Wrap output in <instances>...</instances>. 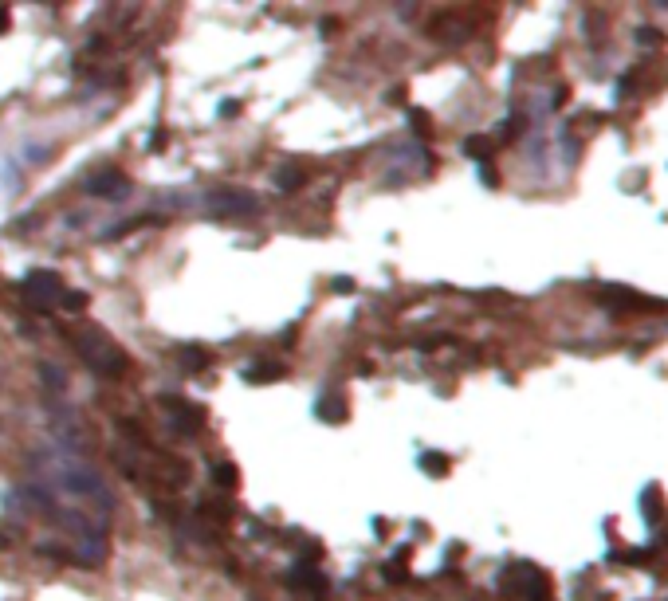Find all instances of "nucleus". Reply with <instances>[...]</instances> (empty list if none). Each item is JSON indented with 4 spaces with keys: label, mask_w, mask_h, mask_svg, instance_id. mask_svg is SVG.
<instances>
[{
    "label": "nucleus",
    "mask_w": 668,
    "mask_h": 601,
    "mask_svg": "<svg viewBox=\"0 0 668 601\" xmlns=\"http://www.w3.org/2000/svg\"><path fill=\"white\" fill-rule=\"evenodd\" d=\"M425 468H429V472H444L449 460H444V456H425Z\"/></svg>",
    "instance_id": "obj_16"
},
{
    "label": "nucleus",
    "mask_w": 668,
    "mask_h": 601,
    "mask_svg": "<svg viewBox=\"0 0 668 601\" xmlns=\"http://www.w3.org/2000/svg\"><path fill=\"white\" fill-rule=\"evenodd\" d=\"M157 405H162L165 425L174 428V432H181V437H193L205 420L201 405H189V401H181V397H165V401H157Z\"/></svg>",
    "instance_id": "obj_5"
},
{
    "label": "nucleus",
    "mask_w": 668,
    "mask_h": 601,
    "mask_svg": "<svg viewBox=\"0 0 668 601\" xmlns=\"http://www.w3.org/2000/svg\"><path fill=\"white\" fill-rule=\"evenodd\" d=\"M181 362L185 365H209V354H205V350H181Z\"/></svg>",
    "instance_id": "obj_15"
},
{
    "label": "nucleus",
    "mask_w": 668,
    "mask_h": 601,
    "mask_svg": "<svg viewBox=\"0 0 668 601\" xmlns=\"http://www.w3.org/2000/svg\"><path fill=\"white\" fill-rule=\"evenodd\" d=\"M487 146H492V142H487V138H468V154L472 157H487Z\"/></svg>",
    "instance_id": "obj_14"
},
{
    "label": "nucleus",
    "mask_w": 668,
    "mask_h": 601,
    "mask_svg": "<svg viewBox=\"0 0 668 601\" xmlns=\"http://www.w3.org/2000/svg\"><path fill=\"white\" fill-rule=\"evenodd\" d=\"M315 417L330 420V425H339V420L346 417V409H342V397H339V393H327V397L315 401Z\"/></svg>",
    "instance_id": "obj_7"
},
{
    "label": "nucleus",
    "mask_w": 668,
    "mask_h": 601,
    "mask_svg": "<svg viewBox=\"0 0 668 601\" xmlns=\"http://www.w3.org/2000/svg\"><path fill=\"white\" fill-rule=\"evenodd\" d=\"M20 291H24V299L32 303V307L44 315L51 303H59L67 295V287H63V279L55 272H28L24 275V283H20Z\"/></svg>",
    "instance_id": "obj_3"
},
{
    "label": "nucleus",
    "mask_w": 668,
    "mask_h": 601,
    "mask_svg": "<svg viewBox=\"0 0 668 601\" xmlns=\"http://www.w3.org/2000/svg\"><path fill=\"white\" fill-rule=\"evenodd\" d=\"M212 480H217V483H224V487H236V472H232V464H217Z\"/></svg>",
    "instance_id": "obj_13"
},
{
    "label": "nucleus",
    "mask_w": 668,
    "mask_h": 601,
    "mask_svg": "<svg viewBox=\"0 0 668 601\" xmlns=\"http://www.w3.org/2000/svg\"><path fill=\"white\" fill-rule=\"evenodd\" d=\"M40 377H44V385H47V389H51V393L67 389V377L59 374V370H55L51 362H44V365H40Z\"/></svg>",
    "instance_id": "obj_11"
},
{
    "label": "nucleus",
    "mask_w": 668,
    "mask_h": 601,
    "mask_svg": "<svg viewBox=\"0 0 668 601\" xmlns=\"http://www.w3.org/2000/svg\"><path fill=\"white\" fill-rule=\"evenodd\" d=\"M87 193L91 197H102V200H122L130 193V177L122 169H99V174L87 181Z\"/></svg>",
    "instance_id": "obj_6"
},
{
    "label": "nucleus",
    "mask_w": 668,
    "mask_h": 601,
    "mask_svg": "<svg viewBox=\"0 0 668 601\" xmlns=\"http://www.w3.org/2000/svg\"><path fill=\"white\" fill-rule=\"evenodd\" d=\"M55 483H59V492H67L71 499H83L91 503V507H99L102 515H110L114 511V492L107 487V480L99 475V468L83 464V460H75V456H59L51 468Z\"/></svg>",
    "instance_id": "obj_1"
},
{
    "label": "nucleus",
    "mask_w": 668,
    "mask_h": 601,
    "mask_svg": "<svg viewBox=\"0 0 668 601\" xmlns=\"http://www.w3.org/2000/svg\"><path fill=\"white\" fill-rule=\"evenodd\" d=\"M248 382H279L284 377V365L279 362H260V365H248Z\"/></svg>",
    "instance_id": "obj_8"
},
{
    "label": "nucleus",
    "mask_w": 668,
    "mask_h": 601,
    "mask_svg": "<svg viewBox=\"0 0 668 601\" xmlns=\"http://www.w3.org/2000/svg\"><path fill=\"white\" fill-rule=\"evenodd\" d=\"M303 181H307V174H303V169H295V165H291V169H279V174H275V185H279L284 193H295Z\"/></svg>",
    "instance_id": "obj_10"
},
{
    "label": "nucleus",
    "mask_w": 668,
    "mask_h": 601,
    "mask_svg": "<svg viewBox=\"0 0 668 601\" xmlns=\"http://www.w3.org/2000/svg\"><path fill=\"white\" fill-rule=\"evenodd\" d=\"M146 224H154V217H138V220H122V224H114V228H107V232H102V236L107 240H119V236H126V232H138V228H146Z\"/></svg>",
    "instance_id": "obj_9"
},
{
    "label": "nucleus",
    "mask_w": 668,
    "mask_h": 601,
    "mask_svg": "<svg viewBox=\"0 0 668 601\" xmlns=\"http://www.w3.org/2000/svg\"><path fill=\"white\" fill-rule=\"evenodd\" d=\"M71 342H75V354L83 358V365L95 370L99 377L119 382V377L130 374V358L122 354V350L114 346L102 330H79V334H71Z\"/></svg>",
    "instance_id": "obj_2"
},
{
    "label": "nucleus",
    "mask_w": 668,
    "mask_h": 601,
    "mask_svg": "<svg viewBox=\"0 0 668 601\" xmlns=\"http://www.w3.org/2000/svg\"><path fill=\"white\" fill-rule=\"evenodd\" d=\"M59 307L71 310V315H79V310H87V295H83V291H67L63 299H59Z\"/></svg>",
    "instance_id": "obj_12"
},
{
    "label": "nucleus",
    "mask_w": 668,
    "mask_h": 601,
    "mask_svg": "<svg viewBox=\"0 0 668 601\" xmlns=\"http://www.w3.org/2000/svg\"><path fill=\"white\" fill-rule=\"evenodd\" d=\"M4 24H8V16H4V12H0V32H4Z\"/></svg>",
    "instance_id": "obj_17"
},
{
    "label": "nucleus",
    "mask_w": 668,
    "mask_h": 601,
    "mask_svg": "<svg viewBox=\"0 0 668 601\" xmlns=\"http://www.w3.org/2000/svg\"><path fill=\"white\" fill-rule=\"evenodd\" d=\"M205 205H209V212H217V217H248V212L260 209V197L248 193V189L224 185V189H212L209 197H205Z\"/></svg>",
    "instance_id": "obj_4"
}]
</instances>
